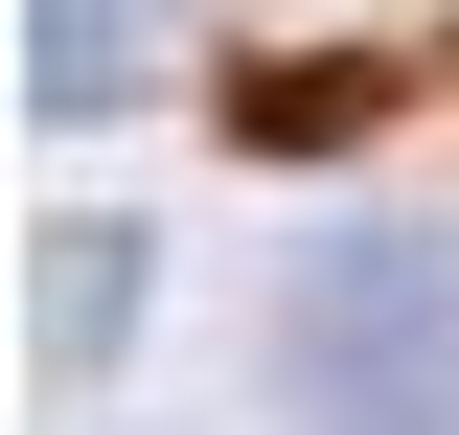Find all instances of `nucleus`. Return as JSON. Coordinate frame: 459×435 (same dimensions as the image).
Instances as JSON below:
<instances>
[{"instance_id":"3","label":"nucleus","mask_w":459,"mask_h":435,"mask_svg":"<svg viewBox=\"0 0 459 435\" xmlns=\"http://www.w3.org/2000/svg\"><path fill=\"white\" fill-rule=\"evenodd\" d=\"M115 298H138V252H115V229H69V252H47V367H92Z\"/></svg>"},{"instance_id":"4","label":"nucleus","mask_w":459,"mask_h":435,"mask_svg":"<svg viewBox=\"0 0 459 435\" xmlns=\"http://www.w3.org/2000/svg\"><path fill=\"white\" fill-rule=\"evenodd\" d=\"M230 115H253V138H344V115H368V69H253Z\"/></svg>"},{"instance_id":"2","label":"nucleus","mask_w":459,"mask_h":435,"mask_svg":"<svg viewBox=\"0 0 459 435\" xmlns=\"http://www.w3.org/2000/svg\"><path fill=\"white\" fill-rule=\"evenodd\" d=\"M138 47H161V0H23V92H47V115H115Z\"/></svg>"},{"instance_id":"1","label":"nucleus","mask_w":459,"mask_h":435,"mask_svg":"<svg viewBox=\"0 0 459 435\" xmlns=\"http://www.w3.org/2000/svg\"><path fill=\"white\" fill-rule=\"evenodd\" d=\"M299 389H322V435H459V252L437 229L299 252Z\"/></svg>"}]
</instances>
